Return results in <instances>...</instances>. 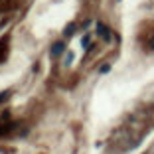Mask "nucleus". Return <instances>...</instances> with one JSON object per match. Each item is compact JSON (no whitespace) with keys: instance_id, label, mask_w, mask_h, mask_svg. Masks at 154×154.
<instances>
[{"instance_id":"7ed1b4c3","label":"nucleus","mask_w":154,"mask_h":154,"mask_svg":"<svg viewBox=\"0 0 154 154\" xmlns=\"http://www.w3.org/2000/svg\"><path fill=\"white\" fill-rule=\"evenodd\" d=\"M73 30H75V26H73V24H69V26L65 28V32H63V34H65V36H71V34H73Z\"/></svg>"},{"instance_id":"f03ea898","label":"nucleus","mask_w":154,"mask_h":154,"mask_svg":"<svg viewBox=\"0 0 154 154\" xmlns=\"http://www.w3.org/2000/svg\"><path fill=\"white\" fill-rule=\"evenodd\" d=\"M97 30H99V34L105 38V40H109V38H111V34H109L111 30H109V28H105L103 24H99V26H97Z\"/></svg>"},{"instance_id":"f257e3e1","label":"nucleus","mask_w":154,"mask_h":154,"mask_svg":"<svg viewBox=\"0 0 154 154\" xmlns=\"http://www.w3.org/2000/svg\"><path fill=\"white\" fill-rule=\"evenodd\" d=\"M63 48H65V45L61 44V42H57V44H54V45H51V55H59L61 51H63Z\"/></svg>"},{"instance_id":"20e7f679","label":"nucleus","mask_w":154,"mask_h":154,"mask_svg":"<svg viewBox=\"0 0 154 154\" xmlns=\"http://www.w3.org/2000/svg\"><path fill=\"white\" fill-rule=\"evenodd\" d=\"M8 95H10L8 91H4V93H0V103H2V101H6V99H8Z\"/></svg>"},{"instance_id":"39448f33","label":"nucleus","mask_w":154,"mask_h":154,"mask_svg":"<svg viewBox=\"0 0 154 154\" xmlns=\"http://www.w3.org/2000/svg\"><path fill=\"white\" fill-rule=\"evenodd\" d=\"M150 45H152V50H154V40H152V44H150Z\"/></svg>"}]
</instances>
